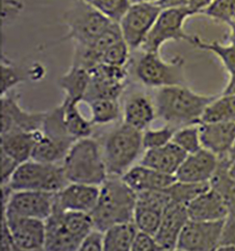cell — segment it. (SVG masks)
<instances>
[{
	"label": "cell",
	"mask_w": 235,
	"mask_h": 251,
	"mask_svg": "<svg viewBox=\"0 0 235 251\" xmlns=\"http://www.w3.org/2000/svg\"><path fill=\"white\" fill-rule=\"evenodd\" d=\"M136 1H138V0H130L131 3H132V2H136Z\"/></svg>",
	"instance_id": "obj_53"
},
{
	"label": "cell",
	"mask_w": 235,
	"mask_h": 251,
	"mask_svg": "<svg viewBox=\"0 0 235 251\" xmlns=\"http://www.w3.org/2000/svg\"><path fill=\"white\" fill-rule=\"evenodd\" d=\"M47 111L31 112L20 103L15 90L1 95V133L13 131H36L40 129Z\"/></svg>",
	"instance_id": "obj_14"
},
{
	"label": "cell",
	"mask_w": 235,
	"mask_h": 251,
	"mask_svg": "<svg viewBox=\"0 0 235 251\" xmlns=\"http://www.w3.org/2000/svg\"><path fill=\"white\" fill-rule=\"evenodd\" d=\"M90 81L89 70L71 65L68 72L60 76L58 84L65 93L66 100L79 103L84 100Z\"/></svg>",
	"instance_id": "obj_27"
},
{
	"label": "cell",
	"mask_w": 235,
	"mask_h": 251,
	"mask_svg": "<svg viewBox=\"0 0 235 251\" xmlns=\"http://www.w3.org/2000/svg\"><path fill=\"white\" fill-rule=\"evenodd\" d=\"M230 28H231V35H230V41L232 44H234L235 46V21L231 23L229 25Z\"/></svg>",
	"instance_id": "obj_49"
},
{
	"label": "cell",
	"mask_w": 235,
	"mask_h": 251,
	"mask_svg": "<svg viewBox=\"0 0 235 251\" xmlns=\"http://www.w3.org/2000/svg\"><path fill=\"white\" fill-rule=\"evenodd\" d=\"M162 8L156 3L132 2L118 22L122 37L131 51L141 49Z\"/></svg>",
	"instance_id": "obj_10"
},
{
	"label": "cell",
	"mask_w": 235,
	"mask_h": 251,
	"mask_svg": "<svg viewBox=\"0 0 235 251\" xmlns=\"http://www.w3.org/2000/svg\"><path fill=\"white\" fill-rule=\"evenodd\" d=\"M38 130L1 133V151L20 164L29 160L37 141Z\"/></svg>",
	"instance_id": "obj_26"
},
{
	"label": "cell",
	"mask_w": 235,
	"mask_h": 251,
	"mask_svg": "<svg viewBox=\"0 0 235 251\" xmlns=\"http://www.w3.org/2000/svg\"><path fill=\"white\" fill-rule=\"evenodd\" d=\"M142 1H147V2H152V3H158L160 0H142Z\"/></svg>",
	"instance_id": "obj_52"
},
{
	"label": "cell",
	"mask_w": 235,
	"mask_h": 251,
	"mask_svg": "<svg viewBox=\"0 0 235 251\" xmlns=\"http://www.w3.org/2000/svg\"><path fill=\"white\" fill-rule=\"evenodd\" d=\"M131 50L124 41V39L119 40L114 45H112L103 54L102 63L110 66L125 67L129 60Z\"/></svg>",
	"instance_id": "obj_39"
},
{
	"label": "cell",
	"mask_w": 235,
	"mask_h": 251,
	"mask_svg": "<svg viewBox=\"0 0 235 251\" xmlns=\"http://www.w3.org/2000/svg\"><path fill=\"white\" fill-rule=\"evenodd\" d=\"M2 67V87L1 95L6 94L9 91L14 90V88L20 83L24 82L29 78V70L24 69L15 65L5 56H2L1 61Z\"/></svg>",
	"instance_id": "obj_35"
},
{
	"label": "cell",
	"mask_w": 235,
	"mask_h": 251,
	"mask_svg": "<svg viewBox=\"0 0 235 251\" xmlns=\"http://www.w3.org/2000/svg\"><path fill=\"white\" fill-rule=\"evenodd\" d=\"M135 75L138 80L147 87L185 85L184 59L176 56L166 61L159 52L143 51L135 65Z\"/></svg>",
	"instance_id": "obj_8"
},
{
	"label": "cell",
	"mask_w": 235,
	"mask_h": 251,
	"mask_svg": "<svg viewBox=\"0 0 235 251\" xmlns=\"http://www.w3.org/2000/svg\"><path fill=\"white\" fill-rule=\"evenodd\" d=\"M165 189L137 192V202L133 221L139 231L155 236L165 208L171 202Z\"/></svg>",
	"instance_id": "obj_15"
},
{
	"label": "cell",
	"mask_w": 235,
	"mask_h": 251,
	"mask_svg": "<svg viewBox=\"0 0 235 251\" xmlns=\"http://www.w3.org/2000/svg\"><path fill=\"white\" fill-rule=\"evenodd\" d=\"M190 0H160L157 5H159L162 9L165 8H173V7H183L187 6Z\"/></svg>",
	"instance_id": "obj_47"
},
{
	"label": "cell",
	"mask_w": 235,
	"mask_h": 251,
	"mask_svg": "<svg viewBox=\"0 0 235 251\" xmlns=\"http://www.w3.org/2000/svg\"><path fill=\"white\" fill-rule=\"evenodd\" d=\"M201 14L230 25L235 21V0H213Z\"/></svg>",
	"instance_id": "obj_36"
},
{
	"label": "cell",
	"mask_w": 235,
	"mask_h": 251,
	"mask_svg": "<svg viewBox=\"0 0 235 251\" xmlns=\"http://www.w3.org/2000/svg\"><path fill=\"white\" fill-rule=\"evenodd\" d=\"M213 0H190L187 7L194 13V15L201 14L204 9L212 2Z\"/></svg>",
	"instance_id": "obj_45"
},
{
	"label": "cell",
	"mask_w": 235,
	"mask_h": 251,
	"mask_svg": "<svg viewBox=\"0 0 235 251\" xmlns=\"http://www.w3.org/2000/svg\"><path fill=\"white\" fill-rule=\"evenodd\" d=\"M91 121L94 125H107L117 121L120 115L118 99H97L88 102Z\"/></svg>",
	"instance_id": "obj_32"
},
{
	"label": "cell",
	"mask_w": 235,
	"mask_h": 251,
	"mask_svg": "<svg viewBox=\"0 0 235 251\" xmlns=\"http://www.w3.org/2000/svg\"><path fill=\"white\" fill-rule=\"evenodd\" d=\"M121 179L136 192L147 190H163L176 181L175 175L166 174L139 164L129 168Z\"/></svg>",
	"instance_id": "obj_22"
},
{
	"label": "cell",
	"mask_w": 235,
	"mask_h": 251,
	"mask_svg": "<svg viewBox=\"0 0 235 251\" xmlns=\"http://www.w3.org/2000/svg\"><path fill=\"white\" fill-rule=\"evenodd\" d=\"M202 122L235 123V95L222 94L216 97L206 108Z\"/></svg>",
	"instance_id": "obj_30"
},
{
	"label": "cell",
	"mask_w": 235,
	"mask_h": 251,
	"mask_svg": "<svg viewBox=\"0 0 235 251\" xmlns=\"http://www.w3.org/2000/svg\"><path fill=\"white\" fill-rule=\"evenodd\" d=\"M69 184L62 163L29 159L21 163L7 184L13 191L42 190L58 192Z\"/></svg>",
	"instance_id": "obj_7"
},
{
	"label": "cell",
	"mask_w": 235,
	"mask_h": 251,
	"mask_svg": "<svg viewBox=\"0 0 235 251\" xmlns=\"http://www.w3.org/2000/svg\"><path fill=\"white\" fill-rule=\"evenodd\" d=\"M143 148V131L125 123L106 137L103 157L109 176L121 177L137 159Z\"/></svg>",
	"instance_id": "obj_4"
},
{
	"label": "cell",
	"mask_w": 235,
	"mask_h": 251,
	"mask_svg": "<svg viewBox=\"0 0 235 251\" xmlns=\"http://www.w3.org/2000/svg\"><path fill=\"white\" fill-rule=\"evenodd\" d=\"M225 244L235 246V205L230 206V213L225 220L224 232L220 245Z\"/></svg>",
	"instance_id": "obj_42"
},
{
	"label": "cell",
	"mask_w": 235,
	"mask_h": 251,
	"mask_svg": "<svg viewBox=\"0 0 235 251\" xmlns=\"http://www.w3.org/2000/svg\"><path fill=\"white\" fill-rule=\"evenodd\" d=\"M223 94L235 95V75L230 76V80L224 89Z\"/></svg>",
	"instance_id": "obj_48"
},
{
	"label": "cell",
	"mask_w": 235,
	"mask_h": 251,
	"mask_svg": "<svg viewBox=\"0 0 235 251\" xmlns=\"http://www.w3.org/2000/svg\"><path fill=\"white\" fill-rule=\"evenodd\" d=\"M62 166L69 183L101 186L109 176L99 144L90 136L73 143Z\"/></svg>",
	"instance_id": "obj_3"
},
{
	"label": "cell",
	"mask_w": 235,
	"mask_h": 251,
	"mask_svg": "<svg viewBox=\"0 0 235 251\" xmlns=\"http://www.w3.org/2000/svg\"><path fill=\"white\" fill-rule=\"evenodd\" d=\"M77 139L68 131L59 108L47 112L31 159L46 163H62Z\"/></svg>",
	"instance_id": "obj_5"
},
{
	"label": "cell",
	"mask_w": 235,
	"mask_h": 251,
	"mask_svg": "<svg viewBox=\"0 0 235 251\" xmlns=\"http://www.w3.org/2000/svg\"><path fill=\"white\" fill-rule=\"evenodd\" d=\"M2 214L12 232L17 251H45L46 220Z\"/></svg>",
	"instance_id": "obj_16"
},
{
	"label": "cell",
	"mask_w": 235,
	"mask_h": 251,
	"mask_svg": "<svg viewBox=\"0 0 235 251\" xmlns=\"http://www.w3.org/2000/svg\"><path fill=\"white\" fill-rule=\"evenodd\" d=\"M80 245L81 241L65 226L58 209L54 206L52 214L46 220L45 251H76Z\"/></svg>",
	"instance_id": "obj_25"
},
{
	"label": "cell",
	"mask_w": 235,
	"mask_h": 251,
	"mask_svg": "<svg viewBox=\"0 0 235 251\" xmlns=\"http://www.w3.org/2000/svg\"><path fill=\"white\" fill-rule=\"evenodd\" d=\"M215 95L197 93L186 85L158 88L155 95L157 117L176 128L202 123V116Z\"/></svg>",
	"instance_id": "obj_1"
},
{
	"label": "cell",
	"mask_w": 235,
	"mask_h": 251,
	"mask_svg": "<svg viewBox=\"0 0 235 251\" xmlns=\"http://www.w3.org/2000/svg\"><path fill=\"white\" fill-rule=\"evenodd\" d=\"M194 13L187 6L162 9L141 47L142 51L159 52L161 47L169 41H186L192 44L194 36L184 30L185 22Z\"/></svg>",
	"instance_id": "obj_9"
},
{
	"label": "cell",
	"mask_w": 235,
	"mask_h": 251,
	"mask_svg": "<svg viewBox=\"0 0 235 251\" xmlns=\"http://www.w3.org/2000/svg\"><path fill=\"white\" fill-rule=\"evenodd\" d=\"M187 155L185 151L171 141L164 146L146 150L140 163L160 172L176 176V171Z\"/></svg>",
	"instance_id": "obj_23"
},
{
	"label": "cell",
	"mask_w": 235,
	"mask_h": 251,
	"mask_svg": "<svg viewBox=\"0 0 235 251\" xmlns=\"http://www.w3.org/2000/svg\"><path fill=\"white\" fill-rule=\"evenodd\" d=\"M189 220L187 207L171 201L165 208L155 239L164 251H176L179 236Z\"/></svg>",
	"instance_id": "obj_19"
},
{
	"label": "cell",
	"mask_w": 235,
	"mask_h": 251,
	"mask_svg": "<svg viewBox=\"0 0 235 251\" xmlns=\"http://www.w3.org/2000/svg\"><path fill=\"white\" fill-rule=\"evenodd\" d=\"M225 220H188L179 236L176 251H216L222 241Z\"/></svg>",
	"instance_id": "obj_12"
},
{
	"label": "cell",
	"mask_w": 235,
	"mask_h": 251,
	"mask_svg": "<svg viewBox=\"0 0 235 251\" xmlns=\"http://www.w3.org/2000/svg\"><path fill=\"white\" fill-rule=\"evenodd\" d=\"M218 165L219 157L202 148L187 155L176 171V180L190 183H210Z\"/></svg>",
	"instance_id": "obj_17"
},
{
	"label": "cell",
	"mask_w": 235,
	"mask_h": 251,
	"mask_svg": "<svg viewBox=\"0 0 235 251\" xmlns=\"http://www.w3.org/2000/svg\"><path fill=\"white\" fill-rule=\"evenodd\" d=\"M137 202V192L121 177L107 178L100 186L97 203L90 213L94 228L105 232L118 223L133 221Z\"/></svg>",
	"instance_id": "obj_2"
},
{
	"label": "cell",
	"mask_w": 235,
	"mask_h": 251,
	"mask_svg": "<svg viewBox=\"0 0 235 251\" xmlns=\"http://www.w3.org/2000/svg\"><path fill=\"white\" fill-rule=\"evenodd\" d=\"M200 124L184 126L176 128L172 141L187 154L199 151L203 148L200 133Z\"/></svg>",
	"instance_id": "obj_34"
},
{
	"label": "cell",
	"mask_w": 235,
	"mask_h": 251,
	"mask_svg": "<svg viewBox=\"0 0 235 251\" xmlns=\"http://www.w3.org/2000/svg\"><path fill=\"white\" fill-rule=\"evenodd\" d=\"M210 183H190L176 180L165 190L169 194L171 200L178 204L187 206L200 194L210 188Z\"/></svg>",
	"instance_id": "obj_33"
},
{
	"label": "cell",
	"mask_w": 235,
	"mask_h": 251,
	"mask_svg": "<svg viewBox=\"0 0 235 251\" xmlns=\"http://www.w3.org/2000/svg\"><path fill=\"white\" fill-rule=\"evenodd\" d=\"M28 70H29V78L34 81H38L45 76V69L40 64L33 65Z\"/></svg>",
	"instance_id": "obj_46"
},
{
	"label": "cell",
	"mask_w": 235,
	"mask_h": 251,
	"mask_svg": "<svg viewBox=\"0 0 235 251\" xmlns=\"http://www.w3.org/2000/svg\"><path fill=\"white\" fill-rule=\"evenodd\" d=\"M176 127L167 125L160 128L143 130V148L145 150L164 146L173 140Z\"/></svg>",
	"instance_id": "obj_38"
},
{
	"label": "cell",
	"mask_w": 235,
	"mask_h": 251,
	"mask_svg": "<svg viewBox=\"0 0 235 251\" xmlns=\"http://www.w3.org/2000/svg\"><path fill=\"white\" fill-rule=\"evenodd\" d=\"M156 117L155 103L147 95L133 93L125 100L123 123L143 131Z\"/></svg>",
	"instance_id": "obj_24"
},
{
	"label": "cell",
	"mask_w": 235,
	"mask_h": 251,
	"mask_svg": "<svg viewBox=\"0 0 235 251\" xmlns=\"http://www.w3.org/2000/svg\"><path fill=\"white\" fill-rule=\"evenodd\" d=\"M134 221L118 223L104 233V251H130L138 233Z\"/></svg>",
	"instance_id": "obj_28"
},
{
	"label": "cell",
	"mask_w": 235,
	"mask_h": 251,
	"mask_svg": "<svg viewBox=\"0 0 235 251\" xmlns=\"http://www.w3.org/2000/svg\"><path fill=\"white\" fill-rule=\"evenodd\" d=\"M63 23L68 28L63 40H71L73 45L86 46L106 31L114 21L82 0H72L63 15Z\"/></svg>",
	"instance_id": "obj_6"
},
{
	"label": "cell",
	"mask_w": 235,
	"mask_h": 251,
	"mask_svg": "<svg viewBox=\"0 0 235 251\" xmlns=\"http://www.w3.org/2000/svg\"><path fill=\"white\" fill-rule=\"evenodd\" d=\"M104 251V233L94 228L83 239L78 251Z\"/></svg>",
	"instance_id": "obj_41"
},
{
	"label": "cell",
	"mask_w": 235,
	"mask_h": 251,
	"mask_svg": "<svg viewBox=\"0 0 235 251\" xmlns=\"http://www.w3.org/2000/svg\"><path fill=\"white\" fill-rule=\"evenodd\" d=\"M78 102L66 99H64L61 103L65 126L70 134L76 139L91 136L94 126L91 120H87L82 115L78 108Z\"/></svg>",
	"instance_id": "obj_29"
},
{
	"label": "cell",
	"mask_w": 235,
	"mask_h": 251,
	"mask_svg": "<svg viewBox=\"0 0 235 251\" xmlns=\"http://www.w3.org/2000/svg\"><path fill=\"white\" fill-rule=\"evenodd\" d=\"M1 250L3 251H17L16 244L12 235V232L8 226L6 220L2 217V224H1Z\"/></svg>",
	"instance_id": "obj_44"
},
{
	"label": "cell",
	"mask_w": 235,
	"mask_h": 251,
	"mask_svg": "<svg viewBox=\"0 0 235 251\" xmlns=\"http://www.w3.org/2000/svg\"><path fill=\"white\" fill-rule=\"evenodd\" d=\"M20 163L1 151V185L7 184Z\"/></svg>",
	"instance_id": "obj_43"
},
{
	"label": "cell",
	"mask_w": 235,
	"mask_h": 251,
	"mask_svg": "<svg viewBox=\"0 0 235 251\" xmlns=\"http://www.w3.org/2000/svg\"><path fill=\"white\" fill-rule=\"evenodd\" d=\"M110 20L118 23L130 6V0H82Z\"/></svg>",
	"instance_id": "obj_37"
},
{
	"label": "cell",
	"mask_w": 235,
	"mask_h": 251,
	"mask_svg": "<svg viewBox=\"0 0 235 251\" xmlns=\"http://www.w3.org/2000/svg\"><path fill=\"white\" fill-rule=\"evenodd\" d=\"M200 133L203 148L218 157L231 156L235 143V123L202 122Z\"/></svg>",
	"instance_id": "obj_20"
},
{
	"label": "cell",
	"mask_w": 235,
	"mask_h": 251,
	"mask_svg": "<svg viewBox=\"0 0 235 251\" xmlns=\"http://www.w3.org/2000/svg\"><path fill=\"white\" fill-rule=\"evenodd\" d=\"M91 81L83 101L97 99H118L126 86L125 67L98 64L89 70Z\"/></svg>",
	"instance_id": "obj_13"
},
{
	"label": "cell",
	"mask_w": 235,
	"mask_h": 251,
	"mask_svg": "<svg viewBox=\"0 0 235 251\" xmlns=\"http://www.w3.org/2000/svg\"><path fill=\"white\" fill-rule=\"evenodd\" d=\"M132 251H164L158 244L155 237L143 231H138L132 244Z\"/></svg>",
	"instance_id": "obj_40"
},
{
	"label": "cell",
	"mask_w": 235,
	"mask_h": 251,
	"mask_svg": "<svg viewBox=\"0 0 235 251\" xmlns=\"http://www.w3.org/2000/svg\"><path fill=\"white\" fill-rule=\"evenodd\" d=\"M231 157H232V158H235V146H234V148H233V151H232V153H231Z\"/></svg>",
	"instance_id": "obj_51"
},
{
	"label": "cell",
	"mask_w": 235,
	"mask_h": 251,
	"mask_svg": "<svg viewBox=\"0 0 235 251\" xmlns=\"http://www.w3.org/2000/svg\"><path fill=\"white\" fill-rule=\"evenodd\" d=\"M189 220L216 221L226 220L230 205L224 196L215 188H208L187 206Z\"/></svg>",
	"instance_id": "obj_21"
},
{
	"label": "cell",
	"mask_w": 235,
	"mask_h": 251,
	"mask_svg": "<svg viewBox=\"0 0 235 251\" xmlns=\"http://www.w3.org/2000/svg\"><path fill=\"white\" fill-rule=\"evenodd\" d=\"M229 172L235 179V158H232L231 160V163L229 166Z\"/></svg>",
	"instance_id": "obj_50"
},
{
	"label": "cell",
	"mask_w": 235,
	"mask_h": 251,
	"mask_svg": "<svg viewBox=\"0 0 235 251\" xmlns=\"http://www.w3.org/2000/svg\"><path fill=\"white\" fill-rule=\"evenodd\" d=\"M100 188L99 186L69 183L56 192L55 206L62 211L91 213L95 207Z\"/></svg>",
	"instance_id": "obj_18"
},
{
	"label": "cell",
	"mask_w": 235,
	"mask_h": 251,
	"mask_svg": "<svg viewBox=\"0 0 235 251\" xmlns=\"http://www.w3.org/2000/svg\"><path fill=\"white\" fill-rule=\"evenodd\" d=\"M191 45L202 50L215 54L222 62L230 76L235 75V46L234 44L230 43L229 45H223L216 41L206 42L200 37L194 36Z\"/></svg>",
	"instance_id": "obj_31"
},
{
	"label": "cell",
	"mask_w": 235,
	"mask_h": 251,
	"mask_svg": "<svg viewBox=\"0 0 235 251\" xmlns=\"http://www.w3.org/2000/svg\"><path fill=\"white\" fill-rule=\"evenodd\" d=\"M55 200L56 192L17 190L11 193L7 201L2 202L3 213L9 216L47 220L54 210Z\"/></svg>",
	"instance_id": "obj_11"
}]
</instances>
